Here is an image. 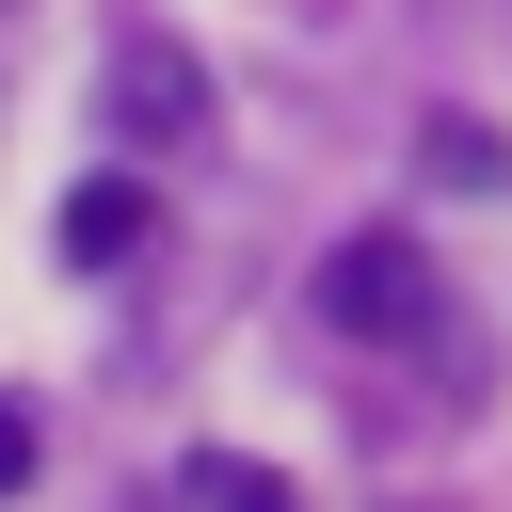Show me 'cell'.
Instances as JSON below:
<instances>
[{
  "label": "cell",
  "mask_w": 512,
  "mask_h": 512,
  "mask_svg": "<svg viewBox=\"0 0 512 512\" xmlns=\"http://www.w3.org/2000/svg\"><path fill=\"white\" fill-rule=\"evenodd\" d=\"M320 320H336V336H432V256L384 240V224L336 240V256H320Z\"/></svg>",
  "instance_id": "cell-1"
},
{
  "label": "cell",
  "mask_w": 512,
  "mask_h": 512,
  "mask_svg": "<svg viewBox=\"0 0 512 512\" xmlns=\"http://www.w3.org/2000/svg\"><path fill=\"white\" fill-rule=\"evenodd\" d=\"M112 128H128L144 160H176V144L208 128V64H192L176 32H112Z\"/></svg>",
  "instance_id": "cell-2"
},
{
  "label": "cell",
  "mask_w": 512,
  "mask_h": 512,
  "mask_svg": "<svg viewBox=\"0 0 512 512\" xmlns=\"http://www.w3.org/2000/svg\"><path fill=\"white\" fill-rule=\"evenodd\" d=\"M144 176H80L64 208H48V240H64V272H112V256H144Z\"/></svg>",
  "instance_id": "cell-3"
},
{
  "label": "cell",
  "mask_w": 512,
  "mask_h": 512,
  "mask_svg": "<svg viewBox=\"0 0 512 512\" xmlns=\"http://www.w3.org/2000/svg\"><path fill=\"white\" fill-rule=\"evenodd\" d=\"M416 176H432V192H512V144H496L480 112H432V128H416Z\"/></svg>",
  "instance_id": "cell-4"
},
{
  "label": "cell",
  "mask_w": 512,
  "mask_h": 512,
  "mask_svg": "<svg viewBox=\"0 0 512 512\" xmlns=\"http://www.w3.org/2000/svg\"><path fill=\"white\" fill-rule=\"evenodd\" d=\"M176 496H192V512H304V496H288L272 464H240V448H192V480H176Z\"/></svg>",
  "instance_id": "cell-5"
},
{
  "label": "cell",
  "mask_w": 512,
  "mask_h": 512,
  "mask_svg": "<svg viewBox=\"0 0 512 512\" xmlns=\"http://www.w3.org/2000/svg\"><path fill=\"white\" fill-rule=\"evenodd\" d=\"M32 464H48V432H32V400H0V512L32 496Z\"/></svg>",
  "instance_id": "cell-6"
}]
</instances>
